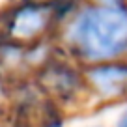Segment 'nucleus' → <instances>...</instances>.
<instances>
[{"label":"nucleus","mask_w":127,"mask_h":127,"mask_svg":"<svg viewBox=\"0 0 127 127\" xmlns=\"http://www.w3.org/2000/svg\"><path fill=\"white\" fill-rule=\"evenodd\" d=\"M73 39L94 60L120 54L127 49V13L118 8L88 9L73 26Z\"/></svg>","instance_id":"nucleus-1"},{"label":"nucleus","mask_w":127,"mask_h":127,"mask_svg":"<svg viewBox=\"0 0 127 127\" xmlns=\"http://www.w3.org/2000/svg\"><path fill=\"white\" fill-rule=\"evenodd\" d=\"M90 80L105 94H118L127 84V69L107 65V67H97L90 71Z\"/></svg>","instance_id":"nucleus-2"},{"label":"nucleus","mask_w":127,"mask_h":127,"mask_svg":"<svg viewBox=\"0 0 127 127\" xmlns=\"http://www.w3.org/2000/svg\"><path fill=\"white\" fill-rule=\"evenodd\" d=\"M43 23H45V17L39 9L26 8L17 13L15 21H13V34L19 37H30L41 30Z\"/></svg>","instance_id":"nucleus-3"},{"label":"nucleus","mask_w":127,"mask_h":127,"mask_svg":"<svg viewBox=\"0 0 127 127\" xmlns=\"http://www.w3.org/2000/svg\"><path fill=\"white\" fill-rule=\"evenodd\" d=\"M118 127H127V110L122 114V118H120V122H118Z\"/></svg>","instance_id":"nucleus-4"},{"label":"nucleus","mask_w":127,"mask_h":127,"mask_svg":"<svg viewBox=\"0 0 127 127\" xmlns=\"http://www.w3.org/2000/svg\"><path fill=\"white\" fill-rule=\"evenodd\" d=\"M99 2H103V4H114L116 0H99Z\"/></svg>","instance_id":"nucleus-5"}]
</instances>
